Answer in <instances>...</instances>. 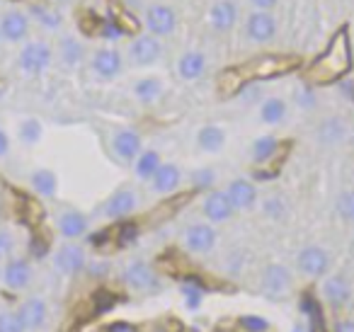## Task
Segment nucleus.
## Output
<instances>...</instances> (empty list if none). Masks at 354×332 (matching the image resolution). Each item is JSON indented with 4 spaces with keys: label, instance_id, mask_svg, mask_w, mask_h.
<instances>
[{
    "label": "nucleus",
    "instance_id": "nucleus-1",
    "mask_svg": "<svg viewBox=\"0 0 354 332\" xmlns=\"http://www.w3.org/2000/svg\"><path fill=\"white\" fill-rule=\"evenodd\" d=\"M304 59L299 54H257L241 64L226 66L216 78V98L231 100L252 83H265L281 75H289L291 71L301 68Z\"/></svg>",
    "mask_w": 354,
    "mask_h": 332
},
{
    "label": "nucleus",
    "instance_id": "nucleus-2",
    "mask_svg": "<svg viewBox=\"0 0 354 332\" xmlns=\"http://www.w3.org/2000/svg\"><path fill=\"white\" fill-rule=\"evenodd\" d=\"M352 66H354V54H352L349 27L339 25L333 32V37L328 39L325 49L313 61L301 66V80L308 88H325V85L339 83L352 71Z\"/></svg>",
    "mask_w": 354,
    "mask_h": 332
},
{
    "label": "nucleus",
    "instance_id": "nucleus-3",
    "mask_svg": "<svg viewBox=\"0 0 354 332\" xmlns=\"http://www.w3.org/2000/svg\"><path fill=\"white\" fill-rule=\"evenodd\" d=\"M51 264H54L56 272L64 274V277H75V274L85 272V267H88V255H85V250L80 248V245L66 243L54 252Z\"/></svg>",
    "mask_w": 354,
    "mask_h": 332
},
{
    "label": "nucleus",
    "instance_id": "nucleus-4",
    "mask_svg": "<svg viewBox=\"0 0 354 332\" xmlns=\"http://www.w3.org/2000/svg\"><path fill=\"white\" fill-rule=\"evenodd\" d=\"M122 279L129 288H133V291H153L156 286H160L156 269H153L148 262H143V259H131V262L124 267Z\"/></svg>",
    "mask_w": 354,
    "mask_h": 332
},
{
    "label": "nucleus",
    "instance_id": "nucleus-5",
    "mask_svg": "<svg viewBox=\"0 0 354 332\" xmlns=\"http://www.w3.org/2000/svg\"><path fill=\"white\" fill-rule=\"evenodd\" d=\"M183 245L194 255H207L216 245V230L212 223H192L185 228Z\"/></svg>",
    "mask_w": 354,
    "mask_h": 332
},
{
    "label": "nucleus",
    "instance_id": "nucleus-6",
    "mask_svg": "<svg viewBox=\"0 0 354 332\" xmlns=\"http://www.w3.org/2000/svg\"><path fill=\"white\" fill-rule=\"evenodd\" d=\"M20 68L30 75H39L49 68L51 64V49L46 42H30L25 49L20 51Z\"/></svg>",
    "mask_w": 354,
    "mask_h": 332
},
{
    "label": "nucleus",
    "instance_id": "nucleus-7",
    "mask_svg": "<svg viewBox=\"0 0 354 332\" xmlns=\"http://www.w3.org/2000/svg\"><path fill=\"white\" fill-rule=\"evenodd\" d=\"M17 317H20L25 332H39L46 325V317H49V306H46L44 298L32 296L17 308Z\"/></svg>",
    "mask_w": 354,
    "mask_h": 332
},
{
    "label": "nucleus",
    "instance_id": "nucleus-8",
    "mask_svg": "<svg viewBox=\"0 0 354 332\" xmlns=\"http://www.w3.org/2000/svg\"><path fill=\"white\" fill-rule=\"evenodd\" d=\"M330 267V257L323 248L318 245H308L299 252V272L308 279H318V277H325Z\"/></svg>",
    "mask_w": 354,
    "mask_h": 332
},
{
    "label": "nucleus",
    "instance_id": "nucleus-9",
    "mask_svg": "<svg viewBox=\"0 0 354 332\" xmlns=\"http://www.w3.org/2000/svg\"><path fill=\"white\" fill-rule=\"evenodd\" d=\"M136 204H138V196L133 190L124 187V190H117L102 206V214L104 219L109 221H119V219H127L129 214L136 211Z\"/></svg>",
    "mask_w": 354,
    "mask_h": 332
},
{
    "label": "nucleus",
    "instance_id": "nucleus-10",
    "mask_svg": "<svg viewBox=\"0 0 354 332\" xmlns=\"http://www.w3.org/2000/svg\"><path fill=\"white\" fill-rule=\"evenodd\" d=\"M262 288L272 298L286 296L291 288V272L284 264H267L265 272H262Z\"/></svg>",
    "mask_w": 354,
    "mask_h": 332
},
{
    "label": "nucleus",
    "instance_id": "nucleus-11",
    "mask_svg": "<svg viewBox=\"0 0 354 332\" xmlns=\"http://www.w3.org/2000/svg\"><path fill=\"white\" fill-rule=\"evenodd\" d=\"M160 51H162L160 42L153 35H138L131 42V46H129V56H131V61L136 66H151L153 61L160 59Z\"/></svg>",
    "mask_w": 354,
    "mask_h": 332
},
{
    "label": "nucleus",
    "instance_id": "nucleus-12",
    "mask_svg": "<svg viewBox=\"0 0 354 332\" xmlns=\"http://www.w3.org/2000/svg\"><path fill=\"white\" fill-rule=\"evenodd\" d=\"M320 293H323L325 303L330 308H342L349 301V296H352V286H349V282L342 274H330L320 284Z\"/></svg>",
    "mask_w": 354,
    "mask_h": 332
},
{
    "label": "nucleus",
    "instance_id": "nucleus-13",
    "mask_svg": "<svg viewBox=\"0 0 354 332\" xmlns=\"http://www.w3.org/2000/svg\"><path fill=\"white\" fill-rule=\"evenodd\" d=\"M32 282V264L22 257L8 259L6 267H3V284L12 291H22Z\"/></svg>",
    "mask_w": 354,
    "mask_h": 332
},
{
    "label": "nucleus",
    "instance_id": "nucleus-14",
    "mask_svg": "<svg viewBox=\"0 0 354 332\" xmlns=\"http://www.w3.org/2000/svg\"><path fill=\"white\" fill-rule=\"evenodd\" d=\"M202 211H204V216H207L209 223H226L236 209H233L231 201H228L226 192H209L207 199H204V204H202Z\"/></svg>",
    "mask_w": 354,
    "mask_h": 332
},
{
    "label": "nucleus",
    "instance_id": "nucleus-15",
    "mask_svg": "<svg viewBox=\"0 0 354 332\" xmlns=\"http://www.w3.org/2000/svg\"><path fill=\"white\" fill-rule=\"evenodd\" d=\"M177 25V17L175 12L170 10L167 6H151L146 12V27L151 30L153 37H165L172 35Z\"/></svg>",
    "mask_w": 354,
    "mask_h": 332
},
{
    "label": "nucleus",
    "instance_id": "nucleus-16",
    "mask_svg": "<svg viewBox=\"0 0 354 332\" xmlns=\"http://www.w3.org/2000/svg\"><path fill=\"white\" fill-rule=\"evenodd\" d=\"M88 216L80 214V211L75 209H66L59 214V219H56V228H59V233L64 235V238L68 240H75L80 238V235L88 233Z\"/></svg>",
    "mask_w": 354,
    "mask_h": 332
},
{
    "label": "nucleus",
    "instance_id": "nucleus-17",
    "mask_svg": "<svg viewBox=\"0 0 354 332\" xmlns=\"http://www.w3.org/2000/svg\"><path fill=\"white\" fill-rule=\"evenodd\" d=\"M245 32L252 42H270L277 32V20L270 12H252L245 20Z\"/></svg>",
    "mask_w": 354,
    "mask_h": 332
},
{
    "label": "nucleus",
    "instance_id": "nucleus-18",
    "mask_svg": "<svg viewBox=\"0 0 354 332\" xmlns=\"http://www.w3.org/2000/svg\"><path fill=\"white\" fill-rule=\"evenodd\" d=\"M30 32V17L20 10H10L0 20V37H6L8 42H22Z\"/></svg>",
    "mask_w": 354,
    "mask_h": 332
},
{
    "label": "nucleus",
    "instance_id": "nucleus-19",
    "mask_svg": "<svg viewBox=\"0 0 354 332\" xmlns=\"http://www.w3.org/2000/svg\"><path fill=\"white\" fill-rule=\"evenodd\" d=\"M226 196L231 201V206L236 211H245L255 204L257 199V190L250 180H233L231 185L226 187Z\"/></svg>",
    "mask_w": 354,
    "mask_h": 332
},
{
    "label": "nucleus",
    "instance_id": "nucleus-20",
    "mask_svg": "<svg viewBox=\"0 0 354 332\" xmlns=\"http://www.w3.org/2000/svg\"><path fill=\"white\" fill-rule=\"evenodd\" d=\"M180 180H183L180 167L172 165V163H162L156 175L151 177V187L156 194H170V192H175L180 187Z\"/></svg>",
    "mask_w": 354,
    "mask_h": 332
},
{
    "label": "nucleus",
    "instance_id": "nucleus-21",
    "mask_svg": "<svg viewBox=\"0 0 354 332\" xmlns=\"http://www.w3.org/2000/svg\"><path fill=\"white\" fill-rule=\"evenodd\" d=\"M93 71L102 78H114L122 71V54L117 49H97L93 54Z\"/></svg>",
    "mask_w": 354,
    "mask_h": 332
},
{
    "label": "nucleus",
    "instance_id": "nucleus-22",
    "mask_svg": "<svg viewBox=\"0 0 354 332\" xmlns=\"http://www.w3.org/2000/svg\"><path fill=\"white\" fill-rule=\"evenodd\" d=\"M141 136L131 129H124V131H117L112 138V148L122 160H133V158L141 156Z\"/></svg>",
    "mask_w": 354,
    "mask_h": 332
},
{
    "label": "nucleus",
    "instance_id": "nucleus-23",
    "mask_svg": "<svg viewBox=\"0 0 354 332\" xmlns=\"http://www.w3.org/2000/svg\"><path fill=\"white\" fill-rule=\"evenodd\" d=\"M209 20H212V27L216 32L233 30V25H236V20H238V6L233 0H221V3H216V6L212 8Z\"/></svg>",
    "mask_w": 354,
    "mask_h": 332
},
{
    "label": "nucleus",
    "instance_id": "nucleus-24",
    "mask_svg": "<svg viewBox=\"0 0 354 332\" xmlns=\"http://www.w3.org/2000/svg\"><path fill=\"white\" fill-rule=\"evenodd\" d=\"M197 146L202 148L204 153H218L226 146V131H223L221 127H216V124H209V127L199 129Z\"/></svg>",
    "mask_w": 354,
    "mask_h": 332
},
{
    "label": "nucleus",
    "instance_id": "nucleus-25",
    "mask_svg": "<svg viewBox=\"0 0 354 332\" xmlns=\"http://www.w3.org/2000/svg\"><path fill=\"white\" fill-rule=\"evenodd\" d=\"M177 71H180V75H183L185 80H197L204 75V71H207V59H204L202 51H187V54L180 59V64H177Z\"/></svg>",
    "mask_w": 354,
    "mask_h": 332
},
{
    "label": "nucleus",
    "instance_id": "nucleus-26",
    "mask_svg": "<svg viewBox=\"0 0 354 332\" xmlns=\"http://www.w3.org/2000/svg\"><path fill=\"white\" fill-rule=\"evenodd\" d=\"M30 182H32V190H35L39 196H44V199L56 196V190H59V177H56L51 170H46V167L32 172Z\"/></svg>",
    "mask_w": 354,
    "mask_h": 332
},
{
    "label": "nucleus",
    "instance_id": "nucleus-27",
    "mask_svg": "<svg viewBox=\"0 0 354 332\" xmlns=\"http://www.w3.org/2000/svg\"><path fill=\"white\" fill-rule=\"evenodd\" d=\"M344 136H347V124L339 117H330L320 124L318 129V138L325 143V146H335V143H342Z\"/></svg>",
    "mask_w": 354,
    "mask_h": 332
},
{
    "label": "nucleus",
    "instance_id": "nucleus-28",
    "mask_svg": "<svg viewBox=\"0 0 354 332\" xmlns=\"http://www.w3.org/2000/svg\"><path fill=\"white\" fill-rule=\"evenodd\" d=\"M160 165H162V163H160L158 151H143L141 156L136 158V165H133V170H136V177H141V180H151Z\"/></svg>",
    "mask_w": 354,
    "mask_h": 332
},
{
    "label": "nucleus",
    "instance_id": "nucleus-29",
    "mask_svg": "<svg viewBox=\"0 0 354 332\" xmlns=\"http://www.w3.org/2000/svg\"><path fill=\"white\" fill-rule=\"evenodd\" d=\"M286 117V102L281 98H270L262 102V109H260V119L270 127L279 124L281 119Z\"/></svg>",
    "mask_w": 354,
    "mask_h": 332
},
{
    "label": "nucleus",
    "instance_id": "nucleus-30",
    "mask_svg": "<svg viewBox=\"0 0 354 332\" xmlns=\"http://www.w3.org/2000/svg\"><path fill=\"white\" fill-rule=\"evenodd\" d=\"M277 148H279V141H277L274 136H260L252 143V160H255L257 165H265L267 160L274 158Z\"/></svg>",
    "mask_w": 354,
    "mask_h": 332
},
{
    "label": "nucleus",
    "instance_id": "nucleus-31",
    "mask_svg": "<svg viewBox=\"0 0 354 332\" xmlns=\"http://www.w3.org/2000/svg\"><path fill=\"white\" fill-rule=\"evenodd\" d=\"M78 27H80V32H85L88 37H97V35H102L104 32V20L97 15L95 10H78Z\"/></svg>",
    "mask_w": 354,
    "mask_h": 332
},
{
    "label": "nucleus",
    "instance_id": "nucleus-32",
    "mask_svg": "<svg viewBox=\"0 0 354 332\" xmlns=\"http://www.w3.org/2000/svg\"><path fill=\"white\" fill-rule=\"evenodd\" d=\"M138 100L143 102H153L162 95V80L160 78H146V80H138L136 88H133Z\"/></svg>",
    "mask_w": 354,
    "mask_h": 332
},
{
    "label": "nucleus",
    "instance_id": "nucleus-33",
    "mask_svg": "<svg viewBox=\"0 0 354 332\" xmlns=\"http://www.w3.org/2000/svg\"><path fill=\"white\" fill-rule=\"evenodd\" d=\"M83 56H85V51H83V46L78 44L75 39H71V37H66L64 42H61V61H64L68 68H75V66L83 61Z\"/></svg>",
    "mask_w": 354,
    "mask_h": 332
},
{
    "label": "nucleus",
    "instance_id": "nucleus-34",
    "mask_svg": "<svg viewBox=\"0 0 354 332\" xmlns=\"http://www.w3.org/2000/svg\"><path fill=\"white\" fill-rule=\"evenodd\" d=\"M17 133H20L22 143H27V146H35V143L41 138V124L37 122V119H25V122L20 124V129H17Z\"/></svg>",
    "mask_w": 354,
    "mask_h": 332
},
{
    "label": "nucleus",
    "instance_id": "nucleus-35",
    "mask_svg": "<svg viewBox=\"0 0 354 332\" xmlns=\"http://www.w3.org/2000/svg\"><path fill=\"white\" fill-rule=\"evenodd\" d=\"M337 214L342 221L354 223V190H344L342 194L337 196Z\"/></svg>",
    "mask_w": 354,
    "mask_h": 332
},
{
    "label": "nucleus",
    "instance_id": "nucleus-36",
    "mask_svg": "<svg viewBox=\"0 0 354 332\" xmlns=\"http://www.w3.org/2000/svg\"><path fill=\"white\" fill-rule=\"evenodd\" d=\"M262 214L272 221H281L286 216V204L281 196H267L265 204H262Z\"/></svg>",
    "mask_w": 354,
    "mask_h": 332
},
{
    "label": "nucleus",
    "instance_id": "nucleus-37",
    "mask_svg": "<svg viewBox=\"0 0 354 332\" xmlns=\"http://www.w3.org/2000/svg\"><path fill=\"white\" fill-rule=\"evenodd\" d=\"M183 296H185V303H187L189 311H197L204 301V288L194 282H187V284H183Z\"/></svg>",
    "mask_w": 354,
    "mask_h": 332
},
{
    "label": "nucleus",
    "instance_id": "nucleus-38",
    "mask_svg": "<svg viewBox=\"0 0 354 332\" xmlns=\"http://www.w3.org/2000/svg\"><path fill=\"white\" fill-rule=\"evenodd\" d=\"M0 332H25L20 317H17V311H3L0 313Z\"/></svg>",
    "mask_w": 354,
    "mask_h": 332
},
{
    "label": "nucleus",
    "instance_id": "nucleus-39",
    "mask_svg": "<svg viewBox=\"0 0 354 332\" xmlns=\"http://www.w3.org/2000/svg\"><path fill=\"white\" fill-rule=\"evenodd\" d=\"M241 325L245 327V332H267L270 330V322L260 315H245L241 317Z\"/></svg>",
    "mask_w": 354,
    "mask_h": 332
},
{
    "label": "nucleus",
    "instance_id": "nucleus-40",
    "mask_svg": "<svg viewBox=\"0 0 354 332\" xmlns=\"http://www.w3.org/2000/svg\"><path fill=\"white\" fill-rule=\"evenodd\" d=\"M15 252V235L10 230H0V259H8Z\"/></svg>",
    "mask_w": 354,
    "mask_h": 332
},
{
    "label": "nucleus",
    "instance_id": "nucleus-41",
    "mask_svg": "<svg viewBox=\"0 0 354 332\" xmlns=\"http://www.w3.org/2000/svg\"><path fill=\"white\" fill-rule=\"evenodd\" d=\"M192 180H194V187H197V190H204V187H212V185H214L216 175H214L212 167H204V170H197V172H194Z\"/></svg>",
    "mask_w": 354,
    "mask_h": 332
},
{
    "label": "nucleus",
    "instance_id": "nucleus-42",
    "mask_svg": "<svg viewBox=\"0 0 354 332\" xmlns=\"http://www.w3.org/2000/svg\"><path fill=\"white\" fill-rule=\"evenodd\" d=\"M37 12H39V17H41V22H44L46 27H49V30H54L56 25H59V15H56V12H51L49 8H37Z\"/></svg>",
    "mask_w": 354,
    "mask_h": 332
},
{
    "label": "nucleus",
    "instance_id": "nucleus-43",
    "mask_svg": "<svg viewBox=\"0 0 354 332\" xmlns=\"http://www.w3.org/2000/svg\"><path fill=\"white\" fill-rule=\"evenodd\" d=\"M299 100H301V107H315V95H313V88H308V85H306V88H301L299 90Z\"/></svg>",
    "mask_w": 354,
    "mask_h": 332
},
{
    "label": "nucleus",
    "instance_id": "nucleus-44",
    "mask_svg": "<svg viewBox=\"0 0 354 332\" xmlns=\"http://www.w3.org/2000/svg\"><path fill=\"white\" fill-rule=\"evenodd\" d=\"M250 6L255 8V10H260V12H267V10H272V8L277 6V0H250Z\"/></svg>",
    "mask_w": 354,
    "mask_h": 332
},
{
    "label": "nucleus",
    "instance_id": "nucleus-45",
    "mask_svg": "<svg viewBox=\"0 0 354 332\" xmlns=\"http://www.w3.org/2000/svg\"><path fill=\"white\" fill-rule=\"evenodd\" d=\"M90 277H104L107 274V262H95V264H90Z\"/></svg>",
    "mask_w": 354,
    "mask_h": 332
},
{
    "label": "nucleus",
    "instance_id": "nucleus-46",
    "mask_svg": "<svg viewBox=\"0 0 354 332\" xmlns=\"http://www.w3.org/2000/svg\"><path fill=\"white\" fill-rule=\"evenodd\" d=\"M8 151H10V141H8V133L0 131V158L8 156Z\"/></svg>",
    "mask_w": 354,
    "mask_h": 332
},
{
    "label": "nucleus",
    "instance_id": "nucleus-47",
    "mask_svg": "<svg viewBox=\"0 0 354 332\" xmlns=\"http://www.w3.org/2000/svg\"><path fill=\"white\" fill-rule=\"evenodd\" d=\"M10 3H20V6H30V8H44L46 6V0H10Z\"/></svg>",
    "mask_w": 354,
    "mask_h": 332
},
{
    "label": "nucleus",
    "instance_id": "nucleus-48",
    "mask_svg": "<svg viewBox=\"0 0 354 332\" xmlns=\"http://www.w3.org/2000/svg\"><path fill=\"white\" fill-rule=\"evenodd\" d=\"M335 332H354V320H342V322H337Z\"/></svg>",
    "mask_w": 354,
    "mask_h": 332
},
{
    "label": "nucleus",
    "instance_id": "nucleus-49",
    "mask_svg": "<svg viewBox=\"0 0 354 332\" xmlns=\"http://www.w3.org/2000/svg\"><path fill=\"white\" fill-rule=\"evenodd\" d=\"M109 8H122V0H107Z\"/></svg>",
    "mask_w": 354,
    "mask_h": 332
},
{
    "label": "nucleus",
    "instance_id": "nucleus-50",
    "mask_svg": "<svg viewBox=\"0 0 354 332\" xmlns=\"http://www.w3.org/2000/svg\"><path fill=\"white\" fill-rule=\"evenodd\" d=\"M291 332H308V330H306L304 325H296V327H294V330H291Z\"/></svg>",
    "mask_w": 354,
    "mask_h": 332
},
{
    "label": "nucleus",
    "instance_id": "nucleus-51",
    "mask_svg": "<svg viewBox=\"0 0 354 332\" xmlns=\"http://www.w3.org/2000/svg\"><path fill=\"white\" fill-rule=\"evenodd\" d=\"M59 3H68V0H59Z\"/></svg>",
    "mask_w": 354,
    "mask_h": 332
},
{
    "label": "nucleus",
    "instance_id": "nucleus-52",
    "mask_svg": "<svg viewBox=\"0 0 354 332\" xmlns=\"http://www.w3.org/2000/svg\"><path fill=\"white\" fill-rule=\"evenodd\" d=\"M352 252H354V248H352Z\"/></svg>",
    "mask_w": 354,
    "mask_h": 332
}]
</instances>
